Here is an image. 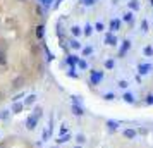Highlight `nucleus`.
I'll return each mask as SVG.
<instances>
[{
	"label": "nucleus",
	"instance_id": "f257e3e1",
	"mask_svg": "<svg viewBox=\"0 0 153 148\" xmlns=\"http://www.w3.org/2000/svg\"><path fill=\"white\" fill-rule=\"evenodd\" d=\"M105 45H108V47H115V45H117V36L114 35V33H108V35L105 36Z\"/></svg>",
	"mask_w": 153,
	"mask_h": 148
},
{
	"label": "nucleus",
	"instance_id": "f03ea898",
	"mask_svg": "<svg viewBox=\"0 0 153 148\" xmlns=\"http://www.w3.org/2000/svg\"><path fill=\"white\" fill-rule=\"evenodd\" d=\"M103 79V74L102 72H97V71H91V83L93 85H97V83H100Z\"/></svg>",
	"mask_w": 153,
	"mask_h": 148
},
{
	"label": "nucleus",
	"instance_id": "7ed1b4c3",
	"mask_svg": "<svg viewBox=\"0 0 153 148\" xmlns=\"http://www.w3.org/2000/svg\"><path fill=\"white\" fill-rule=\"evenodd\" d=\"M120 29V19H112L110 21V31H119Z\"/></svg>",
	"mask_w": 153,
	"mask_h": 148
},
{
	"label": "nucleus",
	"instance_id": "20e7f679",
	"mask_svg": "<svg viewBox=\"0 0 153 148\" xmlns=\"http://www.w3.org/2000/svg\"><path fill=\"white\" fill-rule=\"evenodd\" d=\"M26 127H28V129H35L36 127V117L35 115H33V117L29 115L28 119H26Z\"/></svg>",
	"mask_w": 153,
	"mask_h": 148
},
{
	"label": "nucleus",
	"instance_id": "39448f33",
	"mask_svg": "<svg viewBox=\"0 0 153 148\" xmlns=\"http://www.w3.org/2000/svg\"><path fill=\"white\" fill-rule=\"evenodd\" d=\"M12 86H14V88H22V86H24V78H22V76L16 78L14 81H12Z\"/></svg>",
	"mask_w": 153,
	"mask_h": 148
},
{
	"label": "nucleus",
	"instance_id": "423d86ee",
	"mask_svg": "<svg viewBox=\"0 0 153 148\" xmlns=\"http://www.w3.org/2000/svg\"><path fill=\"white\" fill-rule=\"evenodd\" d=\"M124 136L127 140H134L136 138V131L134 129H124Z\"/></svg>",
	"mask_w": 153,
	"mask_h": 148
},
{
	"label": "nucleus",
	"instance_id": "0eeeda50",
	"mask_svg": "<svg viewBox=\"0 0 153 148\" xmlns=\"http://www.w3.org/2000/svg\"><path fill=\"white\" fill-rule=\"evenodd\" d=\"M152 71V65L150 64H143V65H139V74H148Z\"/></svg>",
	"mask_w": 153,
	"mask_h": 148
},
{
	"label": "nucleus",
	"instance_id": "6e6552de",
	"mask_svg": "<svg viewBox=\"0 0 153 148\" xmlns=\"http://www.w3.org/2000/svg\"><path fill=\"white\" fill-rule=\"evenodd\" d=\"M43 35H45V26H38V28H36V38H40V40H42L43 38Z\"/></svg>",
	"mask_w": 153,
	"mask_h": 148
},
{
	"label": "nucleus",
	"instance_id": "1a4fd4ad",
	"mask_svg": "<svg viewBox=\"0 0 153 148\" xmlns=\"http://www.w3.org/2000/svg\"><path fill=\"white\" fill-rule=\"evenodd\" d=\"M124 102H127V103H134V95L132 93H124Z\"/></svg>",
	"mask_w": 153,
	"mask_h": 148
},
{
	"label": "nucleus",
	"instance_id": "9d476101",
	"mask_svg": "<svg viewBox=\"0 0 153 148\" xmlns=\"http://www.w3.org/2000/svg\"><path fill=\"white\" fill-rule=\"evenodd\" d=\"M129 48H131V42H129V40H126L124 45H122V48H120V55H124V52H126V50H129Z\"/></svg>",
	"mask_w": 153,
	"mask_h": 148
},
{
	"label": "nucleus",
	"instance_id": "9b49d317",
	"mask_svg": "<svg viewBox=\"0 0 153 148\" xmlns=\"http://www.w3.org/2000/svg\"><path fill=\"white\" fill-rule=\"evenodd\" d=\"M22 110V103H14V105H12V112L14 114H19Z\"/></svg>",
	"mask_w": 153,
	"mask_h": 148
},
{
	"label": "nucleus",
	"instance_id": "f8f14e48",
	"mask_svg": "<svg viewBox=\"0 0 153 148\" xmlns=\"http://www.w3.org/2000/svg\"><path fill=\"white\" fill-rule=\"evenodd\" d=\"M129 7H131L132 10H138L139 9V2L138 0H131V2H129Z\"/></svg>",
	"mask_w": 153,
	"mask_h": 148
},
{
	"label": "nucleus",
	"instance_id": "ddd939ff",
	"mask_svg": "<svg viewBox=\"0 0 153 148\" xmlns=\"http://www.w3.org/2000/svg\"><path fill=\"white\" fill-rule=\"evenodd\" d=\"M71 33L74 36H79L81 35V28H79V26H72V28H71Z\"/></svg>",
	"mask_w": 153,
	"mask_h": 148
},
{
	"label": "nucleus",
	"instance_id": "4468645a",
	"mask_svg": "<svg viewBox=\"0 0 153 148\" xmlns=\"http://www.w3.org/2000/svg\"><path fill=\"white\" fill-rule=\"evenodd\" d=\"M122 19H124L126 22H131V21H132V12H124Z\"/></svg>",
	"mask_w": 153,
	"mask_h": 148
},
{
	"label": "nucleus",
	"instance_id": "2eb2a0df",
	"mask_svg": "<svg viewBox=\"0 0 153 148\" xmlns=\"http://www.w3.org/2000/svg\"><path fill=\"white\" fill-rule=\"evenodd\" d=\"M105 67H107V69H114V67H115V62H114L112 59H108V60H105Z\"/></svg>",
	"mask_w": 153,
	"mask_h": 148
},
{
	"label": "nucleus",
	"instance_id": "dca6fc26",
	"mask_svg": "<svg viewBox=\"0 0 153 148\" xmlns=\"http://www.w3.org/2000/svg\"><path fill=\"white\" fill-rule=\"evenodd\" d=\"M35 100H36V95H28V98H26V102H24V103H26V105H31Z\"/></svg>",
	"mask_w": 153,
	"mask_h": 148
},
{
	"label": "nucleus",
	"instance_id": "f3484780",
	"mask_svg": "<svg viewBox=\"0 0 153 148\" xmlns=\"http://www.w3.org/2000/svg\"><path fill=\"white\" fill-rule=\"evenodd\" d=\"M83 33H84L86 36H90L91 33H93V28H91L90 24H86V26H84V31H83Z\"/></svg>",
	"mask_w": 153,
	"mask_h": 148
},
{
	"label": "nucleus",
	"instance_id": "a211bd4d",
	"mask_svg": "<svg viewBox=\"0 0 153 148\" xmlns=\"http://www.w3.org/2000/svg\"><path fill=\"white\" fill-rule=\"evenodd\" d=\"M5 64H7V57L4 52H0V65H5Z\"/></svg>",
	"mask_w": 153,
	"mask_h": 148
},
{
	"label": "nucleus",
	"instance_id": "6ab92c4d",
	"mask_svg": "<svg viewBox=\"0 0 153 148\" xmlns=\"http://www.w3.org/2000/svg\"><path fill=\"white\" fill-rule=\"evenodd\" d=\"M72 112L76 114V115H83V110H81V107H77V105H72Z\"/></svg>",
	"mask_w": 153,
	"mask_h": 148
},
{
	"label": "nucleus",
	"instance_id": "aec40b11",
	"mask_svg": "<svg viewBox=\"0 0 153 148\" xmlns=\"http://www.w3.org/2000/svg\"><path fill=\"white\" fill-rule=\"evenodd\" d=\"M103 29H105V26L102 24V22H97V24H95V31L100 33V31H103Z\"/></svg>",
	"mask_w": 153,
	"mask_h": 148
},
{
	"label": "nucleus",
	"instance_id": "412c9836",
	"mask_svg": "<svg viewBox=\"0 0 153 148\" xmlns=\"http://www.w3.org/2000/svg\"><path fill=\"white\" fill-rule=\"evenodd\" d=\"M67 62H69L71 65H72V67H74V64L77 62V57H76V55H72V57H69V59H67Z\"/></svg>",
	"mask_w": 153,
	"mask_h": 148
},
{
	"label": "nucleus",
	"instance_id": "4be33fe9",
	"mask_svg": "<svg viewBox=\"0 0 153 148\" xmlns=\"http://www.w3.org/2000/svg\"><path fill=\"white\" fill-rule=\"evenodd\" d=\"M71 47H72V48H81V43L77 42V40H72V42H71Z\"/></svg>",
	"mask_w": 153,
	"mask_h": 148
},
{
	"label": "nucleus",
	"instance_id": "5701e85b",
	"mask_svg": "<svg viewBox=\"0 0 153 148\" xmlns=\"http://www.w3.org/2000/svg\"><path fill=\"white\" fill-rule=\"evenodd\" d=\"M145 55H153V48L152 47H146L145 48Z\"/></svg>",
	"mask_w": 153,
	"mask_h": 148
},
{
	"label": "nucleus",
	"instance_id": "b1692460",
	"mask_svg": "<svg viewBox=\"0 0 153 148\" xmlns=\"http://www.w3.org/2000/svg\"><path fill=\"white\" fill-rule=\"evenodd\" d=\"M91 54V47H86V48H83V55L86 57V55H90Z\"/></svg>",
	"mask_w": 153,
	"mask_h": 148
},
{
	"label": "nucleus",
	"instance_id": "393cba45",
	"mask_svg": "<svg viewBox=\"0 0 153 148\" xmlns=\"http://www.w3.org/2000/svg\"><path fill=\"white\" fill-rule=\"evenodd\" d=\"M40 115H42V109H40V107H36V110H35V117L38 119Z\"/></svg>",
	"mask_w": 153,
	"mask_h": 148
},
{
	"label": "nucleus",
	"instance_id": "a878e982",
	"mask_svg": "<svg viewBox=\"0 0 153 148\" xmlns=\"http://www.w3.org/2000/svg\"><path fill=\"white\" fill-rule=\"evenodd\" d=\"M67 140H69V136H62V138H59V140H57V143H65Z\"/></svg>",
	"mask_w": 153,
	"mask_h": 148
},
{
	"label": "nucleus",
	"instance_id": "bb28decb",
	"mask_svg": "<svg viewBox=\"0 0 153 148\" xmlns=\"http://www.w3.org/2000/svg\"><path fill=\"white\" fill-rule=\"evenodd\" d=\"M7 117H9V112H5V110L0 112V119H7Z\"/></svg>",
	"mask_w": 153,
	"mask_h": 148
},
{
	"label": "nucleus",
	"instance_id": "cd10ccee",
	"mask_svg": "<svg viewBox=\"0 0 153 148\" xmlns=\"http://www.w3.org/2000/svg\"><path fill=\"white\" fill-rule=\"evenodd\" d=\"M115 98V95H112V93H107V95H105V100H114Z\"/></svg>",
	"mask_w": 153,
	"mask_h": 148
},
{
	"label": "nucleus",
	"instance_id": "c85d7f7f",
	"mask_svg": "<svg viewBox=\"0 0 153 148\" xmlns=\"http://www.w3.org/2000/svg\"><path fill=\"white\" fill-rule=\"evenodd\" d=\"M83 4H84V5H93V4H95V0H83Z\"/></svg>",
	"mask_w": 153,
	"mask_h": 148
},
{
	"label": "nucleus",
	"instance_id": "c756f323",
	"mask_svg": "<svg viewBox=\"0 0 153 148\" xmlns=\"http://www.w3.org/2000/svg\"><path fill=\"white\" fill-rule=\"evenodd\" d=\"M79 67H81V69H86V67H88V64L84 62V60H81V62H79Z\"/></svg>",
	"mask_w": 153,
	"mask_h": 148
},
{
	"label": "nucleus",
	"instance_id": "7c9ffc66",
	"mask_svg": "<svg viewBox=\"0 0 153 148\" xmlns=\"http://www.w3.org/2000/svg\"><path fill=\"white\" fill-rule=\"evenodd\" d=\"M119 86L120 88H127V81H119Z\"/></svg>",
	"mask_w": 153,
	"mask_h": 148
},
{
	"label": "nucleus",
	"instance_id": "2f4dec72",
	"mask_svg": "<svg viewBox=\"0 0 153 148\" xmlns=\"http://www.w3.org/2000/svg\"><path fill=\"white\" fill-rule=\"evenodd\" d=\"M107 124H108V127H114V129H115V127H117V122H112V120H108V122H107Z\"/></svg>",
	"mask_w": 153,
	"mask_h": 148
},
{
	"label": "nucleus",
	"instance_id": "473e14b6",
	"mask_svg": "<svg viewBox=\"0 0 153 148\" xmlns=\"http://www.w3.org/2000/svg\"><path fill=\"white\" fill-rule=\"evenodd\" d=\"M141 28H143V31H148V24H146V21L141 22Z\"/></svg>",
	"mask_w": 153,
	"mask_h": 148
},
{
	"label": "nucleus",
	"instance_id": "72a5a7b5",
	"mask_svg": "<svg viewBox=\"0 0 153 148\" xmlns=\"http://www.w3.org/2000/svg\"><path fill=\"white\" fill-rule=\"evenodd\" d=\"M40 2H42L43 5H47V7H48V5H50V2H53V0H40Z\"/></svg>",
	"mask_w": 153,
	"mask_h": 148
},
{
	"label": "nucleus",
	"instance_id": "f704fd0d",
	"mask_svg": "<svg viewBox=\"0 0 153 148\" xmlns=\"http://www.w3.org/2000/svg\"><path fill=\"white\" fill-rule=\"evenodd\" d=\"M77 141H79V143H83V141H84V136H83V134H77Z\"/></svg>",
	"mask_w": 153,
	"mask_h": 148
},
{
	"label": "nucleus",
	"instance_id": "c9c22d12",
	"mask_svg": "<svg viewBox=\"0 0 153 148\" xmlns=\"http://www.w3.org/2000/svg\"><path fill=\"white\" fill-rule=\"evenodd\" d=\"M146 102H148V103H153V95H150V97L146 98Z\"/></svg>",
	"mask_w": 153,
	"mask_h": 148
},
{
	"label": "nucleus",
	"instance_id": "e433bc0d",
	"mask_svg": "<svg viewBox=\"0 0 153 148\" xmlns=\"http://www.w3.org/2000/svg\"><path fill=\"white\" fill-rule=\"evenodd\" d=\"M150 4H152V7H153V0H152V2H150Z\"/></svg>",
	"mask_w": 153,
	"mask_h": 148
},
{
	"label": "nucleus",
	"instance_id": "4c0bfd02",
	"mask_svg": "<svg viewBox=\"0 0 153 148\" xmlns=\"http://www.w3.org/2000/svg\"><path fill=\"white\" fill-rule=\"evenodd\" d=\"M53 148H59V147H53Z\"/></svg>",
	"mask_w": 153,
	"mask_h": 148
},
{
	"label": "nucleus",
	"instance_id": "58836bf2",
	"mask_svg": "<svg viewBox=\"0 0 153 148\" xmlns=\"http://www.w3.org/2000/svg\"><path fill=\"white\" fill-rule=\"evenodd\" d=\"M76 148H81V147H76Z\"/></svg>",
	"mask_w": 153,
	"mask_h": 148
},
{
	"label": "nucleus",
	"instance_id": "ea45409f",
	"mask_svg": "<svg viewBox=\"0 0 153 148\" xmlns=\"http://www.w3.org/2000/svg\"><path fill=\"white\" fill-rule=\"evenodd\" d=\"M22 2H24V0H22Z\"/></svg>",
	"mask_w": 153,
	"mask_h": 148
}]
</instances>
